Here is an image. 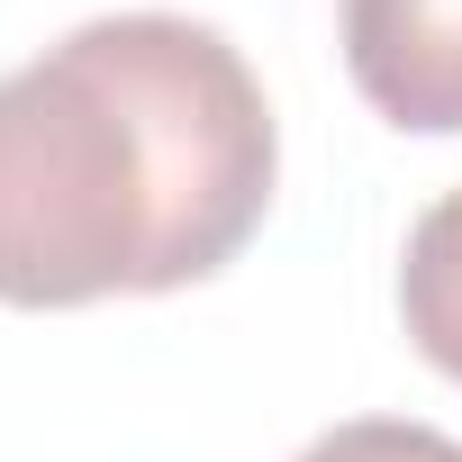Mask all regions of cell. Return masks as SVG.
Masks as SVG:
<instances>
[{
  "label": "cell",
  "instance_id": "cell-1",
  "mask_svg": "<svg viewBox=\"0 0 462 462\" xmlns=\"http://www.w3.org/2000/svg\"><path fill=\"white\" fill-rule=\"evenodd\" d=\"M273 181L282 127L226 28L82 19L0 73V309L190 291L254 245Z\"/></svg>",
  "mask_w": 462,
  "mask_h": 462
},
{
  "label": "cell",
  "instance_id": "cell-4",
  "mask_svg": "<svg viewBox=\"0 0 462 462\" xmlns=\"http://www.w3.org/2000/svg\"><path fill=\"white\" fill-rule=\"evenodd\" d=\"M300 462H462V444L435 435V426H417V417H345Z\"/></svg>",
  "mask_w": 462,
  "mask_h": 462
},
{
  "label": "cell",
  "instance_id": "cell-3",
  "mask_svg": "<svg viewBox=\"0 0 462 462\" xmlns=\"http://www.w3.org/2000/svg\"><path fill=\"white\" fill-rule=\"evenodd\" d=\"M399 327L462 390V190H444L408 226V254H399Z\"/></svg>",
  "mask_w": 462,
  "mask_h": 462
},
{
  "label": "cell",
  "instance_id": "cell-2",
  "mask_svg": "<svg viewBox=\"0 0 462 462\" xmlns=\"http://www.w3.org/2000/svg\"><path fill=\"white\" fill-rule=\"evenodd\" d=\"M345 73L399 136H462V0H345Z\"/></svg>",
  "mask_w": 462,
  "mask_h": 462
}]
</instances>
